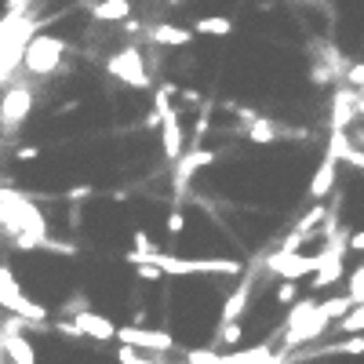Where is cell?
Instances as JSON below:
<instances>
[{"label":"cell","mask_w":364,"mask_h":364,"mask_svg":"<svg viewBox=\"0 0 364 364\" xmlns=\"http://www.w3.org/2000/svg\"><path fill=\"white\" fill-rule=\"evenodd\" d=\"M132 266H135V273H139L142 281H161V277H164V273H161L157 266H149V262H132Z\"/></svg>","instance_id":"cell-25"},{"label":"cell","mask_w":364,"mask_h":364,"mask_svg":"<svg viewBox=\"0 0 364 364\" xmlns=\"http://www.w3.org/2000/svg\"><path fill=\"white\" fill-rule=\"evenodd\" d=\"M346 80H350V87H357L364 95V58H357V63L346 66Z\"/></svg>","instance_id":"cell-22"},{"label":"cell","mask_w":364,"mask_h":364,"mask_svg":"<svg viewBox=\"0 0 364 364\" xmlns=\"http://www.w3.org/2000/svg\"><path fill=\"white\" fill-rule=\"evenodd\" d=\"M15 157H18V161H33V157H41V149H37V146H18Z\"/></svg>","instance_id":"cell-27"},{"label":"cell","mask_w":364,"mask_h":364,"mask_svg":"<svg viewBox=\"0 0 364 364\" xmlns=\"http://www.w3.org/2000/svg\"><path fill=\"white\" fill-rule=\"evenodd\" d=\"M314 310H317V302H314V299H302V302H295V306L288 310V321H284V324H288V328H295V324L306 321Z\"/></svg>","instance_id":"cell-17"},{"label":"cell","mask_w":364,"mask_h":364,"mask_svg":"<svg viewBox=\"0 0 364 364\" xmlns=\"http://www.w3.org/2000/svg\"><path fill=\"white\" fill-rule=\"evenodd\" d=\"M350 302H353V306H364V262L350 273Z\"/></svg>","instance_id":"cell-18"},{"label":"cell","mask_w":364,"mask_h":364,"mask_svg":"<svg viewBox=\"0 0 364 364\" xmlns=\"http://www.w3.org/2000/svg\"><path fill=\"white\" fill-rule=\"evenodd\" d=\"M0 310H8L11 317H22V321H29V324H44V321L51 317L41 302H33L29 295H22L11 266H0Z\"/></svg>","instance_id":"cell-2"},{"label":"cell","mask_w":364,"mask_h":364,"mask_svg":"<svg viewBox=\"0 0 364 364\" xmlns=\"http://www.w3.org/2000/svg\"><path fill=\"white\" fill-rule=\"evenodd\" d=\"M106 70H109V77H117L120 84H128V87H139V91L149 87L146 58H142L135 48H124V51L109 55V58H106Z\"/></svg>","instance_id":"cell-7"},{"label":"cell","mask_w":364,"mask_h":364,"mask_svg":"<svg viewBox=\"0 0 364 364\" xmlns=\"http://www.w3.org/2000/svg\"><path fill=\"white\" fill-rule=\"evenodd\" d=\"M233 18L226 15H208V18H197L193 22V37H230L233 33Z\"/></svg>","instance_id":"cell-15"},{"label":"cell","mask_w":364,"mask_h":364,"mask_svg":"<svg viewBox=\"0 0 364 364\" xmlns=\"http://www.w3.org/2000/svg\"><path fill=\"white\" fill-rule=\"evenodd\" d=\"M284 135H302V132H288V128H281V124H273L269 117H252L248 128H245V139H248L252 146H273V142L284 139Z\"/></svg>","instance_id":"cell-10"},{"label":"cell","mask_w":364,"mask_h":364,"mask_svg":"<svg viewBox=\"0 0 364 364\" xmlns=\"http://www.w3.org/2000/svg\"><path fill=\"white\" fill-rule=\"evenodd\" d=\"M146 37L161 44V48H186L193 44V29H182V26H171V22H161V26H149Z\"/></svg>","instance_id":"cell-12"},{"label":"cell","mask_w":364,"mask_h":364,"mask_svg":"<svg viewBox=\"0 0 364 364\" xmlns=\"http://www.w3.org/2000/svg\"><path fill=\"white\" fill-rule=\"evenodd\" d=\"M339 336H364V306H353L339 321Z\"/></svg>","instance_id":"cell-16"},{"label":"cell","mask_w":364,"mask_h":364,"mask_svg":"<svg viewBox=\"0 0 364 364\" xmlns=\"http://www.w3.org/2000/svg\"><path fill=\"white\" fill-rule=\"evenodd\" d=\"M29 109H33V87L26 84H11L0 99V128L4 132H15L29 120Z\"/></svg>","instance_id":"cell-8"},{"label":"cell","mask_w":364,"mask_h":364,"mask_svg":"<svg viewBox=\"0 0 364 364\" xmlns=\"http://www.w3.org/2000/svg\"><path fill=\"white\" fill-rule=\"evenodd\" d=\"M117 343L132 346V350H146V353H171L175 350L171 331H157V328H146V324H120Z\"/></svg>","instance_id":"cell-5"},{"label":"cell","mask_w":364,"mask_h":364,"mask_svg":"<svg viewBox=\"0 0 364 364\" xmlns=\"http://www.w3.org/2000/svg\"><path fill=\"white\" fill-rule=\"evenodd\" d=\"M124 259H128V262H149V266H157L161 273H168V277H197V273L240 277V273H245V262H237V259H175V255H168V252H146V255L128 252Z\"/></svg>","instance_id":"cell-1"},{"label":"cell","mask_w":364,"mask_h":364,"mask_svg":"<svg viewBox=\"0 0 364 364\" xmlns=\"http://www.w3.org/2000/svg\"><path fill=\"white\" fill-rule=\"evenodd\" d=\"M117 360H120V364H164V360H154V357H142V353L132 350V346H120V350H117Z\"/></svg>","instance_id":"cell-21"},{"label":"cell","mask_w":364,"mask_h":364,"mask_svg":"<svg viewBox=\"0 0 364 364\" xmlns=\"http://www.w3.org/2000/svg\"><path fill=\"white\" fill-rule=\"evenodd\" d=\"M211 161H215V149H186V154L178 157V168H175V186L178 190H186L190 186V178L200 171V168H208Z\"/></svg>","instance_id":"cell-11"},{"label":"cell","mask_w":364,"mask_h":364,"mask_svg":"<svg viewBox=\"0 0 364 364\" xmlns=\"http://www.w3.org/2000/svg\"><path fill=\"white\" fill-rule=\"evenodd\" d=\"M339 164H350V168H357V171H364V149H357L353 142L343 149V157H339Z\"/></svg>","instance_id":"cell-23"},{"label":"cell","mask_w":364,"mask_h":364,"mask_svg":"<svg viewBox=\"0 0 364 364\" xmlns=\"http://www.w3.org/2000/svg\"><path fill=\"white\" fill-rule=\"evenodd\" d=\"M295 295H299V284L295 281H281L277 284V302H281V306H291Z\"/></svg>","instance_id":"cell-24"},{"label":"cell","mask_w":364,"mask_h":364,"mask_svg":"<svg viewBox=\"0 0 364 364\" xmlns=\"http://www.w3.org/2000/svg\"><path fill=\"white\" fill-rule=\"evenodd\" d=\"M346 252H364V230H357V233L346 237Z\"/></svg>","instance_id":"cell-26"},{"label":"cell","mask_w":364,"mask_h":364,"mask_svg":"<svg viewBox=\"0 0 364 364\" xmlns=\"http://www.w3.org/2000/svg\"><path fill=\"white\" fill-rule=\"evenodd\" d=\"M240 336H245V328H240V321H233V324H223L219 328V339H215V346H237L240 343Z\"/></svg>","instance_id":"cell-19"},{"label":"cell","mask_w":364,"mask_h":364,"mask_svg":"<svg viewBox=\"0 0 364 364\" xmlns=\"http://www.w3.org/2000/svg\"><path fill=\"white\" fill-rule=\"evenodd\" d=\"M63 336H77V339H95V343H109V339H117V321H109L106 314H95V310H80L77 317H70V321H58L55 324Z\"/></svg>","instance_id":"cell-4"},{"label":"cell","mask_w":364,"mask_h":364,"mask_svg":"<svg viewBox=\"0 0 364 364\" xmlns=\"http://www.w3.org/2000/svg\"><path fill=\"white\" fill-rule=\"evenodd\" d=\"M161 146H164L168 161H178L182 154H186V132H182V113L178 109L161 117Z\"/></svg>","instance_id":"cell-9"},{"label":"cell","mask_w":364,"mask_h":364,"mask_svg":"<svg viewBox=\"0 0 364 364\" xmlns=\"http://www.w3.org/2000/svg\"><path fill=\"white\" fill-rule=\"evenodd\" d=\"M0 154H4V135H0Z\"/></svg>","instance_id":"cell-28"},{"label":"cell","mask_w":364,"mask_h":364,"mask_svg":"<svg viewBox=\"0 0 364 364\" xmlns=\"http://www.w3.org/2000/svg\"><path fill=\"white\" fill-rule=\"evenodd\" d=\"M273 277H281V281H302V277H314V269H317V255H306V252H273L266 255L262 262Z\"/></svg>","instance_id":"cell-6"},{"label":"cell","mask_w":364,"mask_h":364,"mask_svg":"<svg viewBox=\"0 0 364 364\" xmlns=\"http://www.w3.org/2000/svg\"><path fill=\"white\" fill-rule=\"evenodd\" d=\"M63 55H66L63 37L37 33L33 41L26 44V51H22V70L33 73V77H51L58 70V63H63Z\"/></svg>","instance_id":"cell-3"},{"label":"cell","mask_w":364,"mask_h":364,"mask_svg":"<svg viewBox=\"0 0 364 364\" xmlns=\"http://www.w3.org/2000/svg\"><path fill=\"white\" fill-rule=\"evenodd\" d=\"M182 230H186V215H182V208H175L171 215H168V223H164V233H168L171 240H178Z\"/></svg>","instance_id":"cell-20"},{"label":"cell","mask_w":364,"mask_h":364,"mask_svg":"<svg viewBox=\"0 0 364 364\" xmlns=\"http://www.w3.org/2000/svg\"><path fill=\"white\" fill-rule=\"evenodd\" d=\"M252 277L240 284L233 295H226V302H223V314H219V324H233V321H240L245 317V310H248V302H252Z\"/></svg>","instance_id":"cell-13"},{"label":"cell","mask_w":364,"mask_h":364,"mask_svg":"<svg viewBox=\"0 0 364 364\" xmlns=\"http://www.w3.org/2000/svg\"><path fill=\"white\" fill-rule=\"evenodd\" d=\"M132 15V0H99L91 8V18L95 22H124Z\"/></svg>","instance_id":"cell-14"}]
</instances>
